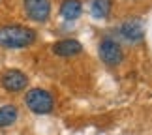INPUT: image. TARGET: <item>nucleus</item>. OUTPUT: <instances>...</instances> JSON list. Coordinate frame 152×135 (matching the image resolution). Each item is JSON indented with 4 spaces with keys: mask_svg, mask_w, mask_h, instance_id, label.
<instances>
[{
    "mask_svg": "<svg viewBox=\"0 0 152 135\" xmlns=\"http://www.w3.org/2000/svg\"><path fill=\"white\" fill-rule=\"evenodd\" d=\"M0 83L8 92H19L28 85V77L19 69H8V72L2 73L0 77Z\"/></svg>",
    "mask_w": 152,
    "mask_h": 135,
    "instance_id": "6",
    "label": "nucleus"
},
{
    "mask_svg": "<svg viewBox=\"0 0 152 135\" xmlns=\"http://www.w3.org/2000/svg\"><path fill=\"white\" fill-rule=\"evenodd\" d=\"M53 53L56 56L62 58H69V56H77L83 53V45H81L77 39H62V42H56L53 45Z\"/></svg>",
    "mask_w": 152,
    "mask_h": 135,
    "instance_id": "7",
    "label": "nucleus"
},
{
    "mask_svg": "<svg viewBox=\"0 0 152 135\" xmlns=\"http://www.w3.org/2000/svg\"><path fill=\"white\" fill-rule=\"evenodd\" d=\"M25 101L28 105V109H30L32 113H36V115H49L53 111V105H55L53 96L43 88L28 90L26 96H25Z\"/></svg>",
    "mask_w": 152,
    "mask_h": 135,
    "instance_id": "2",
    "label": "nucleus"
},
{
    "mask_svg": "<svg viewBox=\"0 0 152 135\" xmlns=\"http://www.w3.org/2000/svg\"><path fill=\"white\" fill-rule=\"evenodd\" d=\"M60 13L64 19L73 21L83 13V4H81V0H64L60 4Z\"/></svg>",
    "mask_w": 152,
    "mask_h": 135,
    "instance_id": "8",
    "label": "nucleus"
},
{
    "mask_svg": "<svg viewBox=\"0 0 152 135\" xmlns=\"http://www.w3.org/2000/svg\"><path fill=\"white\" fill-rule=\"evenodd\" d=\"M118 32L128 43H139V42H143V38H145V25H143V21L139 19V17L126 19L120 25Z\"/></svg>",
    "mask_w": 152,
    "mask_h": 135,
    "instance_id": "3",
    "label": "nucleus"
},
{
    "mask_svg": "<svg viewBox=\"0 0 152 135\" xmlns=\"http://www.w3.org/2000/svg\"><path fill=\"white\" fill-rule=\"evenodd\" d=\"M25 11L32 21L43 23L51 15V0H25Z\"/></svg>",
    "mask_w": 152,
    "mask_h": 135,
    "instance_id": "5",
    "label": "nucleus"
},
{
    "mask_svg": "<svg viewBox=\"0 0 152 135\" xmlns=\"http://www.w3.org/2000/svg\"><path fill=\"white\" fill-rule=\"evenodd\" d=\"M17 107L15 105H4L0 107V128H8L17 120Z\"/></svg>",
    "mask_w": 152,
    "mask_h": 135,
    "instance_id": "10",
    "label": "nucleus"
},
{
    "mask_svg": "<svg viewBox=\"0 0 152 135\" xmlns=\"http://www.w3.org/2000/svg\"><path fill=\"white\" fill-rule=\"evenodd\" d=\"M36 42V32L28 26L6 25L0 26V45L6 49H23Z\"/></svg>",
    "mask_w": 152,
    "mask_h": 135,
    "instance_id": "1",
    "label": "nucleus"
},
{
    "mask_svg": "<svg viewBox=\"0 0 152 135\" xmlns=\"http://www.w3.org/2000/svg\"><path fill=\"white\" fill-rule=\"evenodd\" d=\"M111 0H90V13L96 19H105L111 13Z\"/></svg>",
    "mask_w": 152,
    "mask_h": 135,
    "instance_id": "9",
    "label": "nucleus"
},
{
    "mask_svg": "<svg viewBox=\"0 0 152 135\" xmlns=\"http://www.w3.org/2000/svg\"><path fill=\"white\" fill-rule=\"evenodd\" d=\"M100 58L107 66H118L122 62V47L111 38H103L100 43Z\"/></svg>",
    "mask_w": 152,
    "mask_h": 135,
    "instance_id": "4",
    "label": "nucleus"
}]
</instances>
